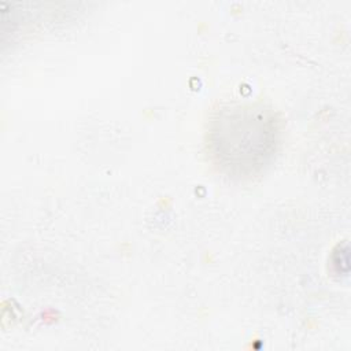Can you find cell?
I'll list each match as a JSON object with an SVG mask.
<instances>
[{
    "label": "cell",
    "instance_id": "6da1fadb",
    "mask_svg": "<svg viewBox=\"0 0 351 351\" xmlns=\"http://www.w3.org/2000/svg\"><path fill=\"white\" fill-rule=\"evenodd\" d=\"M207 144L219 171L236 180H250L265 171L277 154L278 119L261 104L222 108L211 121Z\"/></svg>",
    "mask_w": 351,
    "mask_h": 351
}]
</instances>
